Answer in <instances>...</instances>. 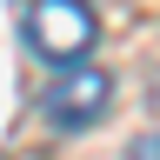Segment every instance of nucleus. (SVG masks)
<instances>
[{"instance_id":"obj_2","label":"nucleus","mask_w":160,"mask_h":160,"mask_svg":"<svg viewBox=\"0 0 160 160\" xmlns=\"http://www.w3.org/2000/svg\"><path fill=\"white\" fill-rule=\"evenodd\" d=\"M107 100H113L107 67H67V73H53L47 93H40V113H47L60 133H87V127H100Z\"/></svg>"},{"instance_id":"obj_3","label":"nucleus","mask_w":160,"mask_h":160,"mask_svg":"<svg viewBox=\"0 0 160 160\" xmlns=\"http://www.w3.org/2000/svg\"><path fill=\"white\" fill-rule=\"evenodd\" d=\"M127 160H160V133H140L133 147H127Z\"/></svg>"},{"instance_id":"obj_1","label":"nucleus","mask_w":160,"mask_h":160,"mask_svg":"<svg viewBox=\"0 0 160 160\" xmlns=\"http://www.w3.org/2000/svg\"><path fill=\"white\" fill-rule=\"evenodd\" d=\"M100 40V20L87 0H33L27 7V47L47 67H87V47Z\"/></svg>"}]
</instances>
